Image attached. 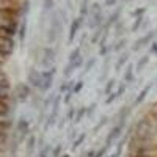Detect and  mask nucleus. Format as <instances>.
<instances>
[{"label":"nucleus","mask_w":157,"mask_h":157,"mask_svg":"<svg viewBox=\"0 0 157 157\" xmlns=\"http://www.w3.org/2000/svg\"><path fill=\"white\" fill-rule=\"evenodd\" d=\"M30 135V121L27 118H19L16 121V127H14V138H16V145L22 143L24 140H27Z\"/></svg>","instance_id":"nucleus-1"},{"label":"nucleus","mask_w":157,"mask_h":157,"mask_svg":"<svg viewBox=\"0 0 157 157\" xmlns=\"http://www.w3.org/2000/svg\"><path fill=\"white\" fill-rule=\"evenodd\" d=\"M55 60H57V50L54 47H44L43 52H41V60H39V64L44 68V69H49L52 66H55Z\"/></svg>","instance_id":"nucleus-2"},{"label":"nucleus","mask_w":157,"mask_h":157,"mask_svg":"<svg viewBox=\"0 0 157 157\" xmlns=\"http://www.w3.org/2000/svg\"><path fill=\"white\" fill-rule=\"evenodd\" d=\"M32 96V86L29 83H17L16 88L13 90V98L16 102H27Z\"/></svg>","instance_id":"nucleus-3"},{"label":"nucleus","mask_w":157,"mask_h":157,"mask_svg":"<svg viewBox=\"0 0 157 157\" xmlns=\"http://www.w3.org/2000/svg\"><path fill=\"white\" fill-rule=\"evenodd\" d=\"M57 74V68L52 66L49 69H41V77H43V85L41 88H39V91L41 93H47V91L52 88V85H54V77Z\"/></svg>","instance_id":"nucleus-4"},{"label":"nucleus","mask_w":157,"mask_h":157,"mask_svg":"<svg viewBox=\"0 0 157 157\" xmlns=\"http://www.w3.org/2000/svg\"><path fill=\"white\" fill-rule=\"evenodd\" d=\"M123 130H124V124H123V123H116V124L112 127V130L107 134V137H105V146L110 148L116 140H120L121 135H123Z\"/></svg>","instance_id":"nucleus-5"},{"label":"nucleus","mask_w":157,"mask_h":157,"mask_svg":"<svg viewBox=\"0 0 157 157\" xmlns=\"http://www.w3.org/2000/svg\"><path fill=\"white\" fill-rule=\"evenodd\" d=\"M27 83L32 86V88H36L39 90L43 85V77H41V71L36 69V68H32L29 69L27 72Z\"/></svg>","instance_id":"nucleus-6"},{"label":"nucleus","mask_w":157,"mask_h":157,"mask_svg":"<svg viewBox=\"0 0 157 157\" xmlns=\"http://www.w3.org/2000/svg\"><path fill=\"white\" fill-rule=\"evenodd\" d=\"M83 22H85V19H83V17H80V16H77V17H74V19L71 21V25H69V33H68V43H69V44H72V43H74V39H75V36H77L78 30L82 29Z\"/></svg>","instance_id":"nucleus-7"},{"label":"nucleus","mask_w":157,"mask_h":157,"mask_svg":"<svg viewBox=\"0 0 157 157\" xmlns=\"http://www.w3.org/2000/svg\"><path fill=\"white\" fill-rule=\"evenodd\" d=\"M155 35H157V30H151V32H148L146 35H143L141 38H138L137 41L134 43V46H132V52H137V50H140L141 47H145V46H148V44H152V39L155 38Z\"/></svg>","instance_id":"nucleus-8"},{"label":"nucleus","mask_w":157,"mask_h":157,"mask_svg":"<svg viewBox=\"0 0 157 157\" xmlns=\"http://www.w3.org/2000/svg\"><path fill=\"white\" fill-rule=\"evenodd\" d=\"M14 38L11 36H3L0 35V52H2L3 55L10 57L13 54V50H14Z\"/></svg>","instance_id":"nucleus-9"},{"label":"nucleus","mask_w":157,"mask_h":157,"mask_svg":"<svg viewBox=\"0 0 157 157\" xmlns=\"http://www.w3.org/2000/svg\"><path fill=\"white\" fill-rule=\"evenodd\" d=\"M22 0H0V11H17L21 10Z\"/></svg>","instance_id":"nucleus-10"},{"label":"nucleus","mask_w":157,"mask_h":157,"mask_svg":"<svg viewBox=\"0 0 157 157\" xmlns=\"http://www.w3.org/2000/svg\"><path fill=\"white\" fill-rule=\"evenodd\" d=\"M83 61H85V60H83V57L80 55L75 61L68 63V64H66V68L63 69V75L66 77V78H68V77H71V75H72V72H74L75 69H78V68H82V66H83Z\"/></svg>","instance_id":"nucleus-11"},{"label":"nucleus","mask_w":157,"mask_h":157,"mask_svg":"<svg viewBox=\"0 0 157 157\" xmlns=\"http://www.w3.org/2000/svg\"><path fill=\"white\" fill-rule=\"evenodd\" d=\"M102 22H104V13L99 11L96 14H90V21H88V27L90 29H99L102 27Z\"/></svg>","instance_id":"nucleus-12"},{"label":"nucleus","mask_w":157,"mask_h":157,"mask_svg":"<svg viewBox=\"0 0 157 157\" xmlns=\"http://www.w3.org/2000/svg\"><path fill=\"white\" fill-rule=\"evenodd\" d=\"M151 88H152V83H148V85H145L143 86V90L140 91V93L137 94V98H135V101H134V104H132V107H138L140 104L146 99V96L149 94V91H151Z\"/></svg>","instance_id":"nucleus-13"},{"label":"nucleus","mask_w":157,"mask_h":157,"mask_svg":"<svg viewBox=\"0 0 157 157\" xmlns=\"http://www.w3.org/2000/svg\"><path fill=\"white\" fill-rule=\"evenodd\" d=\"M129 52L127 50H124V52H121V55L116 58V61H115V69H116V72L118 71H121L124 66H126V63L129 61Z\"/></svg>","instance_id":"nucleus-14"},{"label":"nucleus","mask_w":157,"mask_h":157,"mask_svg":"<svg viewBox=\"0 0 157 157\" xmlns=\"http://www.w3.org/2000/svg\"><path fill=\"white\" fill-rule=\"evenodd\" d=\"M135 82V68L132 66V64H129V68L124 74V83L126 85H130V83H134Z\"/></svg>","instance_id":"nucleus-15"},{"label":"nucleus","mask_w":157,"mask_h":157,"mask_svg":"<svg viewBox=\"0 0 157 157\" xmlns=\"http://www.w3.org/2000/svg\"><path fill=\"white\" fill-rule=\"evenodd\" d=\"M36 137L35 135H29V138L25 140V149H27V154L30 155V154H33V151H35V148H36Z\"/></svg>","instance_id":"nucleus-16"},{"label":"nucleus","mask_w":157,"mask_h":157,"mask_svg":"<svg viewBox=\"0 0 157 157\" xmlns=\"http://www.w3.org/2000/svg\"><path fill=\"white\" fill-rule=\"evenodd\" d=\"M115 86H116V80H115V78H109V80L105 82V85H104V90H102L104 96L107 98L109 94H112L115 91Z\"/></svg>","instance_id":"nucleus-17"},{"label":"nucleus","mask_w":157,"mask_h":157,"mask_svg":"<svg viewBox=\"0 0 157 157\" xmlns=\"http://www.w3.org/2000/svg\"><path fill=\"white\" fill-rule=\"evenodd\" d=\"M148 63H149V55H143L137 63H135V72H141L143 69H145L146 66H148Z\"/></svg>","instance_id":"nucleus-18"},{"label":"nucleus","mask_w":157,"mask_h":157,"mask_svg":"<svg viewBox=\"0 0 157 157\" xmlns=\"http://www.w3.org/2000/svg\"><path fill=\"white\" fill-rule=\"evenodd\" d=\"M11 96V85L10 83H0V101L10 99Z\"/></svg>","instance_id":"nucleus-19"},{"label":"nucleus","mask_w":157,"mask_h":157,"mask_svg":"<svg viewBox=\"0 0 157 157\" xmlns=\"http://www.w3.org/2000/svg\"><path fill=\"white\" fill-rule=\"evenodd\" d=\"M86 116V105H82V107H78L77 112H75V118H74V124H78V123H82L83 121V118Z\"/></svg>","instance_id":"nucleus-20"},{"label":"nucleus","mask_w":157,"mask_h":157,"mask_svg":"<svg viewBox=\"0 0 157 157\" xmlns=\"http://www.w3.org/2000/svg\"><path fill=\"white\" fill-rule=\"evenodd\" d=\"M78 16L80 17H86L90 16V2L88 0H82V5H80V10H78Z\"/></svg>","instance_id":"nucleus-21"},{"label":"nucleus","mask_w":157,"mask_h":157,"mask_svg":"<svg viewBox=\"0 0 157 157\" xmlns=\"http://www.w3.org/2000/svg\"><path fill=\"white\" fill-rule=\"evenodd\" d=\"M74 85H75V80H64V82L60 85V94H66L68 91L72 90Z\"/></svg>","instance_id":"nucleus-22"},{"label":"nucleus","mask_w":157,"mask_h":157,"mask_svg":"<svg viewBox=\"0 0 157 157\" xmlns=\"http://www.w3.org/2000/svg\"><path fill=\"white\" fill-rule=\"evenodd\" d=\"M96 61H98V58H96V57H91V58H88V60H86V63L83 64V71H82V74H88L91 69L94 68Z\"/></svg>","instance_id":"nucleus-23"},{"label":"nucleus","mask_w":157,"mask_h":157,"mask_svg":"<svg viewBox=\"0 0 157 157\" xmlns=\"http://www.w3.org/2000/svg\"><path fill=\"white\" fill-rule=\"evenodd\" d=\"M126 44H127V39L126 38H121V39H118V41L115 43V46L112 47L113 49V52H124V47H126Z\"/></svg>","instance_id":"nucleus-24"},{"label":"nucleus","mask_w":157,"mask_h":157,"mask_svg":"<svg viewBox=\"0 0 157 157\" xmlns=\"http://www.w3.org/2000/svg\"><path fill=\"white\" fill-rule=\"evenodd\" d=\"M107 123H109V116H102V118H101V121H99V123L94 126V129H93V134H98L99 130H101L104 126H105Z\"/></svg>","instance_id":"nucleus-25"},{"label":"nucleus","mask_w":157,"mask_h":157,"mask_svg":"<svg viewBox=\"0 0 157 157\" xmlns=\"http://www.w3.org/2000/svg\"><path fill=\"white\" fill-rule=\"evenodd\" d=\"M82 54H80V46H78V47H75L72 52H71V54H69V57H68V63H72V61H75L78 57H80Z\"/></svg>","instance_id":"nucleus-26"},{"label":"nucleus","mask_w":157,"mask_h":157,"mask_svg":"<svg viewBox=\"0 0 157 157\" xmlns=\"http://www.w3.org/2000/svg\"><path fill=\"white\" fill-rule=\"evenodd\" d=\"M85 138H86V134H85V132H82L80 135H78V137L74 140V143H72V149H77L78 146H82V143L85 141Z\"/></svg>","instance_id":"nucleus-27"},{"label":"nucleus","mask_w":157,"mask_h":157,"mask_svg":"<svg viewBox=\"0 0 157 157\" xmlns=\"http://www.w3.org/2000/svg\"><path fill=\"white\" fill-rule=\"evenodd\" d=\"M143 19H145V17H135V22L132 24V27H130V32H132V33L138 32V30L141 29V24H143Z\"/></svg>","instance_id":"nucleus-28"},{"label":"nucleus","mask_w":157,"mask_h":157,"mask_svg":"<svg viewBox=\"0 0 157 157\" xmlns=\"http://www.w3.org/2000/svg\"><path fill=\"white\" fill-rule=\"evenodd\" d=\"M124 145H126V138H123L120 143H118V146H116V151L112 154L113 157H120L121 155V152H123V149H124Z\"/></svg>","instance_id":"nucleus-29"},{"label":"nucleus","mask_w":157,"mask_h":157,"mask_svg":"<svg viewBox=\"0 0 157 157\" xmlns=\"http://www.w3.org/2000/svg\"><path fill=\"white\" fill-rule=\"evenodd\" d=\"M19 39H21V41H24V39H25V35H27V22H22L21 24V27H19Z\"/></svg>","instance_id":"nucleus-30"},{"label":"nucleus","mask_w":157,"mask_h":157,"mask_svg":"<svg viewBox=\"0 0 157 157\" xmlns=\"http://www.w3.org/2000/svg\"><path fill=\"white\" fill-rule=\"evenodd\" d=\"M38 157H50V146L49 145H44L41 148V151H39Z\"/></svg>","instance_id":"nucleus-31"},{"label":"nucleus","mask_w":157,"mask_h":157,"mask_svg":"<svg viewBox=\"0 0 157 157\" xmlns=\"http://www.w3.org/2000/svg\"><path fill=\"white\" fill-rule=\"evenodd\" d=\"M145 13H146V6H140V8H137V10L132 11V16L134 17H143Z\"/></svg>","instance_id":"nucleus-32"},{"label":"nucleus","mask_w":157,"mask_h":157,"mask_svg":"<svg viewBox=\"0 0 157 157\" xmlns=\"http://www.w3.org/2000/svg\"><path fill=\"white\" fill-rule=\"evenodd\" d=\"M83 85H85V83H83V80H78V82H75V85L72 86V90H71V91H72L74 94L80 93V91L83 90Z\"/></svg>","instance_id":"nucleus-33"},{"label":"nucleus","mask_w":157,"mask_h":157,"mask_svg":"<svg viewBox=\"0 0 157 157\" xmlns=\"http://www.w3.org/2000/svg\"><path fill=\"white\" fill-rule=\"evenodd\" d=\"M149 116H151V120H152L154 123H157V102H155V104H152V105H151V112H149Z\"/></svg>","instance_id":"nucleus-34"},{"label":"nucleus","mask_w":157,"mask_h":157,"mask_svg":"<svg viewBox=\"0 0 157 157\" xmlns=\"http://www.w3.org/2000/svg\"><path fill=\"white\" fill-rule=\"evenodd\" d=\"M115 101H118V96H116V93L113 91L112 94H109V96L105 98V101H104V104H105V105H110V104H113Z\"/></svg>","instance_id":"nucleus-35"},{"label":"nucleus","mask_w":157,"mask_h":157,"mask_svg":"<svg viewBox=\"0 0 157 157\" xmlns=\"http://www.w3.org/2000/svg\"><path fill=\"white\" fill-rule=\"evenodd\" d=\"M109 50H110V47L107 44H101V47H99V57H107Z\"/></svg>","instance_id":"nucleus-36"},{"label":"nucleus","mask_w":157,"mask_h":157,"mask_svg":"<svg viewBox=\"0 0 157 157\" xmlns=\"http://www.w3.org/2000/svg\"><path fill=\"white\" fill-rule=\"evenodd\" d=\"M96 107H98V104L93 102V104H90V105H86V116H91L94 112H96Z\"/></svg>","instance_id":"nucleus-37"},{"label":"nucleus","mask_w":157,"mask_h":157,"mask_svg":"<svg viewBox=\"0 0 157 157\" xmlns=\"http://www.w3.org/2000/svg\"><path fill=\"white\" fill-rule=\"evenodd\" d=\"M63 151V145H57L54 149H52V157H60Z\"/></svg>","instance_id":"nucleus-38"},{"label":"nucleus","mask_w":157,"mask_h":157,"mask_svg":"<svg viewBox=\"0 0 157 157\" xmlns=\"http://www.w3.org/2000/svg\"><path fill=\"white\" fill-rule=\"evenodd\" d=\"M72 96H74V93H72V91H68V93L63 96V104H64V105H68V104H71V99H72Z\"/></svg>","instance_id":"nucleus-39"},{"label":"nucleus","mask_w":157,"mask_h":157,"mask_svg":"<svg viewBox=\"0 0 157 157\" xmlns=\"http://www.w3.org/2000/svg\"><path fill=\"white\" fill-rule=\"evenodd\" d=\"M54 2H55V0H43V6H44V11H49V10H52V6H54Z\"/></svg>","instance_id":"nucleus-40"},{"label":"nucleus","mask_w":157,"mask_h":157,"mask_svg":"<svg viewBox=\"0 0 157 157\" xmlns=\"http://www.w3.org/2000/svg\"><path fill=\"white\" fill-rule=\"evenodd\" d=\"M75 112H77L75 109H69V110H68V113L64 115V116H66V120H68V121H74V118H75Z\"/></svg>","instance_id":"nucleus-41"},{"label":"nucleus","mask_w":157,"mask_h":157,"mask_svg":"<svg viewBox=\"0 0 157 157\" xmlns=\"http://www.w3.org/2000/svg\"><path fill=\"white\" fill-rule=\"evenodd\" d=\"M123 27H124V24H123V21H118L116 22V25H115V33H116V36H120L121 35V30H123Z\"/></svg>","instance_id":"nucleus-42"},{"label":"nucleus","mask_w":157,"mask_h":157,"mask_svg":"<svg viewBox=\"0 0 157 157\" xmlns=\"http://www.w3.org/2000/svg\"><path fill=\"white\" fill-rule=\"evenodd\" d=\"M107 151H109V146H102L101 149L96 151V155H94V157H104V155L107 154Z\"/></svg>","instance_id":"nucleus-43"},{"label":"nucleus","mask_w":157,"mask_h":157,"mask_svg":"<svg viewBox=\"0 0 157 157\" xmlns=\"http://www.w3.org/2000/svg\"><path fill=\"white\" fill-rule=\"evenodd\" d=\"M0 83H10L8 77H6V74L3 71H0Z\"/></svg>","instance_id":"nucleus-44"},{"label":"nucleus","mask_w":157,"mask_h":157,"mask_svg":"<svg viewBox=\"0 0 157 157\" xmlns=\"http://www.w3.org/2000/svg\"><path fill=\"white\" fill-rule=\"evenodd\" d=\"M5 141H6V135L0 134V151L3 149V146H5Z\"/></svg>","instance_id":"nucleus-45"},{"label":"nucleus","mask_w":157,"mask_h":157,"mask_svg":"<svg viewBox=\"0 0 157 157\" xmlns=\"http://www.w3.org/2000/svg\"><path fill=\"white\" fill-rule=\"evenodd\" d=\"M104 5H105V6H115L116 0H104Z\"/></svg>","instance_id":"nucleus-46"},{"label":"nucleus","mask_w":157,"mask_h":157,"mask_svg":"<svg viewBox=\"0 0 157 157\" xmlns=\"http://www.w3.org/2000/svg\"><path fill=\"white\" fill-rule=\"evenodd\" d=\"M68 120H66V116H63V118H60V121H58V127L60 129H63V126H64V123H66Z\"/></svg>","instance_id":"nucleus-47"},{"label":"nucleus","mask_w":157,"mask_h":157,"mask_svg":"<svg viewBox=\"0 0 157 157\" xmlns=\"http://www.w3.org/2000/svg\"><path fill=\"white\" fill-rule=\"evenodd\" d=\"M6 60H8V57H6V55H3L2 52H0V66H2V64H3Z\"/></svg>","instance_id":"nucleus-48"},{"label":"nucleus","mask_w":157,"mask_h":157,"mask_svg":"<svg viewBox=\"0 0 157 157\" xmlns=\"http://www.w3.org/2000/svg\"><path fill=\"white\" fill-rule=\"evenodd\" d=\"M148 25H149V21H148V19H143V24H141V29H140V30L143 32V30L148 27Z\"/></svg>","instance_id":"nucleus-49"},{"label":"nucleus","mask_w":157,"mask_h":157,"mask_svg":"<svg viewBox=\"0 0 157 157\" xmlns=\"http://www.w3.org/2000/svg\"><path fill=\"white\" fill-rule=\"evenodd\" d=\"M151 52H154V54L157 55V43H155V41H154L152 46H151Z\"/></svg>","instance_id":"nucleus-50"},{"label":"nucleus","mask_w":157,"mask_h":157,"mask_svg":"<svg viewBox=\"0 0 157 157\" xmlns=\"http://www.w3.org/2000/svg\"><path fill=\"white\" fill-rule=\"evenodd\" d=\"M94 155H96V151H93V149L86 152V157H94Z\"/></svg>","instance_id":"nucleus-51"},{"label":"nucleus","mask_w":157,"mask_h":157,"mask_svg":"<svg viewBox=\"0 0 157 157\" xmlns=\"http://www.w3.org/2000/svg\"><path fill=\"white\" fill-rule=\"evenodd\" d=\"M60 157H71V155H69V154H61Z\"/></svg>","instance_id":"nucleus-52"},{"label":"nucleus","mask_w":157,"mask_h":157,"mask_svg":"<svg viewBox=\"0 0 157 157\" xmlns=\"http://www.w3.org/2000/svg\"><path fill=\"white\" fill-rule=\"evenodd\" d=\"M66 2H68V3H69V2H71V0H66Z\"/></svg>","instance_id":"nucleus-53"},{"label":"nucleus","mask_w":157,"mask_h":157,"mask_svg":"<svg viewBox=\"0 0 157 157\" xmlns=\"http://www.w3.org/2000/svg\"><path fill=\"white\" fill-rule=\"evenodd\" d=\"M0 68H2V66H0Z\"/></svg>","instance_id":"nucleus-54"},{"label":"nucleus","mask_w":157,"mask_h":157,"mask_svg":"<svg viewBox=\"0 0 157 157\" xmlns=\"http://www.w3.org/2000/svg\"><path fill=\"white\" fill-rule=\"evenodd\" d=\"M0 71H2V69H0Z\"/></svg>","instance_id":"nucleus-55"}]
</instances>
